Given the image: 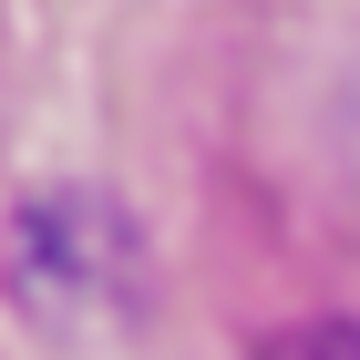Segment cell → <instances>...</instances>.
<instances>
[{"mask_svg": "<svg viewBox=\"0 0 360 360\" xmlns=\"http://www.w3.org/2000/svg\"><path fill=\"white\" fill-rule=\"evenodd\" d=\"M257 360H360V319H299V330H278Z\"/></svg>", "mask_w": 360, "mask_h": 360, "instance_id": "1", "label": "cell"}]
</instances>
